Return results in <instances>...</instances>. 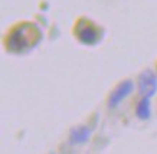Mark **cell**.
I'll use <instances>...</instances> for the list:
<instances>
[{"mask_svg": "<svg viewBox=\"0 0 157 154\" xmlns=\"http://www.w3.org/2000/svg\"><path fill=\"white\" fill-rule=\"evenodd\" d=\"M35 36H38V32L30 24H20L9 35L7 38V46L12 51H22L33 45Z\"/></svg>", "mask_w": 157, "mask_h": 154, "instance_id": "6da1fadb", "label": "cell"}, {"mask_svg": "<svg viewBox=\"0 0 157 154\" xmlns=\"http://www.w3.org/2000/svg\"><path fill=\"white\" fill-rule=\"evenodd\" d=\"M138 92L143 98H151L157 92V77L153 71L146 69L138 75Z\"/></svg>", "mask_w": 157, "mask_h": 154, "instance_id": "7a4b0ae2", "label": "cell"}, {"mask_svg": "<svg viewBox=\"0 0 157 154\" xmlns=\"http://www.w3.org/2000/svg\"><path fill=\"white\" fill-rule=\"evenodd\" d=\"M133 82L131 81H123L120 82L118 85L113 89V92L109 94V98H108V107L109 108H115L118 105L120 102L123 101L125 96H128L133 91Z\"/></svg>", "mask_w": 157, "mask_h": 154, "instance_id": "3957f363", "label": "cell"}, {"mask_svg": "<svg viewBox=\"0 0 157 154\" xmlns=\"http://www.w3.org/2000/svg\"><path fill=\"white\" fill-rule=\"evenodd\" d=\"M91 128L82 125V127H76V128H72L71 133H69V140H71L72 144H84L86 143L91 137Z\"/></svg>", "mask_w": 157, "mask_h": 154, "instance_id": "277c9868", "label": "cell"}, {"mask_svg": "<svg viewBox=\"0 0 157 154\" xmlns=\"http://www.w3.org/2000/svg\"><path fill=\"white\" fill-rule=\"evenodd\" d=\"M78 38L82 43L85 45H94L98 40V32H97L95 28H92L91 24L88 26H84L78 30Z\"/></svg>", "mask_w": 157, "mask_h": 154, "instance_id": "5b68a950", "label": "cell"}, {"mask_svg": "<svg viewBox=\"0 0 157 154\" xmlns=\"http://www.w3.org/2000/svg\"><path fill=\"white\" fill-rule=\"evenodd\" d=\"M136 115L140 120H148L151 115V110H150V98H141L136 107Z\"/></svg>", "mask_w": 157, "mask_h": 154, "instance_id": "8992f818", "label": "cell"}]
</instances>
